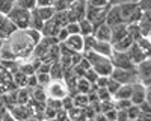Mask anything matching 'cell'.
<instances>
[{"label":"cell","mask_w":151,"mask_h":121,"mask_svg":"<svg viewBox=\"0 0 151 121\" xmlns=\"http://www.w3.org/2000/svg\"><path fill=\"white\" fill-rule=\"evenodd\" d=\"M86 121H97V120H95V117H94V118H86Z\"/></svg>","instance_id":"cell-62"},{"label":"cell","mask_w":151,"mask_h":121,"mask_svg":"<svg viewBox=\"0 0 151 121\" xmlns=\"http://www.w3.org/2000/svg\"><path fill=\"white\" fill-rule=\"evenodd\" d=\"M115 121H118V120H115Z\"/></svg>","instance_id":"cell-64"},{"label":"cell","mask_w":151,"mask_h":121,"mask_svg":"<svg viewBox=\"0 0 151 121\" xmlns=\"http://www.w3.org/2000/svg\"><path fill=\"white\" fill-rule=\"evenodd\" d=\"M15 5L23 8V9H27V11H33L36 8V0H15Z\"/></svg>","instance_id":"cell-35"},{"label":"cell","mask_w":151,"mask_h":121,"mask_svg":"<svg viewBox=\"0 0 151 121\" xmlns=\"http://www.w3.org/2000/svg\"><path fill=\"white\" fill-rule=\"evenodd\" d=\"M73 106H74V104H73V97H71V95L65 97V99H62V107H64V109L70 111V109H71Z\"/></svg>","instance_id":"cell-51"},{"label":"cell","mask_w":151,"mask_h":121,"mask_svg":"<svg viewBox=\"0 0 151 121\" xmlns=\"http://www.w3.org/2000/svg\"><path fill=\"white\" fill-rule=\"evenodd\" d=\"M139 111H141L142 114H151V104L144 100V102L139 104Z\"/></svg>","instance_id":"cell-53"},{"label":"cell","mask_w":151,"mask_h":121,"mask_svg":"<svg viewBox=\"0 0 151 121\" xmlns=\"http://www.w3.org/2000/svg\"><path fill=\"white\" fill-rule=\"evenodd\" d=\"M122 0H109V3L110 5H118V3H121Z\"/></svg>","instance_id":"cell-58"},{"label":"cell","mask_w":151,"mask_h":121,"mask_svg":"<svg viewBox=\"0 0 151 121\" xmlns=\"http://www.w3.org/2000/svg\"><path fill=\"white\" fill-rule=\"evenodd\" d=\"M64 44L70 48V50L76 52V53H83V48H85V44H83V36L80 33L77 35H70L68 38L64 41Z\"/></svg>","instance_id":"cell-14"},{"label":"cell","mask_w":151,"mask_h":121,"mask_svg":"<svg viewBox=\"0 0 151 121\" xmlns=\"http://www.w3.org/2000/svg\"><path fill=\"white\" fill-rule=\"evenodd\" d=\"M36 80H38V85L45 86V85L52 82V76H50V73H36Z\"/></svg>","instance_id":"cell-38"},{"label":"cell","mask_w":151,"mask_h":121,"mask_svg":"<svg viewBox=\"0 0 151 121\" xmlns=\"http://www.w3.org/2000/svg\"><path fill=\"white\" fill-rule=\"evenodd\" d=\"M0 118H2V121H18V120H15L14 117H12V115L9 114L8 109H6V111L2 114V117H0Z\"/></svg>","instance_id":"cell-55"},{"label":"cell","mask_w":151,"mask_h":121,"mask_svg":"<svg viewBox=\"0 0 151 121\" xmlns=\"http://www.w3.org/2000/svg\"><path fill=\"white\" fill-rule=\"evenodd\" d=\"M139 26H141L142 35L147 36L148 32L151 30V11L142 12V17H141V20H139Z\"/></svg>","instance_id":"cell-23"},{"label":"cell","mask_w":151,"mask_h":121,"mask_svg":"<svg viewBox=\"0 0 151 121\" xmlns=\"http://www.w3.org/2000/svg\"><path fill=\"white\" fill-rule=\"evenodd\" d=\"M104 23L109 24L110 27H113V26H116V24H121L122 23V18H121V14H119V6L118 5H110L109 6Z\"/></svg>","instance_id":"cell-15"},{"label":"cell","mask_w":151,"mask_h":121,"mask_svg":"<svg viewBox=\"0 0 151 121\" xmlns=\"http://www.w3.org/2000/svg\"><path fill=\"white\" fill-rule=\"evenodd\" d=\"M133 42H134V41H133V38H132V36L127 33V35H125L122 40L116 41L115 44H112V47H113V50H116V52H127Z\"/></svg>","instance_id":"cell-21"},{"label":"cell","mask_w":151,"mask_h":121,"mask_svg":"<svg viewBox=\"0 0 151 121\" xmlns=\"http://www.w3.org/2000/svg\"><path fill=\"white\" fill-rule=\"evenodd\" d=\"M132 97V85H121L118 91L113 94V100L118 99H130Z\"/></svg>","instance_id":"cell-28"},{"label":"cell","mask_w":151,"mask_h":121,"mask_svg":"<svg viewBox=\"0 0 151 121\" xmlns=\"http://www.w3.org/2000/svg\"><path fill=\"white\" fill-rule=\"evenodd\" d=\"M127 33L133 38V41L136 42L137 40H141L142 38V30H141V26H139V23H132V24H127Z\"/></svg>","instance_id":"cell-27"},{"label":"cell","mask_w":151,"mask_h":121,"mask_svg":"<svg viewBox=\"0 0 151 121\" xmlns=\"http://www.w3.org/2000/svg\"><path fill=\"white\" fill-rule=\"evenodd\" d=\"M91 50L95 52V53H98V55H103V56H109L110 58L112 53H113V47L107 41H98L95 38V41H94V44L91 47Z\"/></svg>","instance_id":"cell-16"},{"label":"cell","mask_w":151,"mask_h":121,"mask_svg":"<svg viewBox=\"0 0 151 121\" xmlns=\"http://www.w3.org/2000/svg\"><path fill=\"white\" fill-rule=\"evenodd\" d=\"M107 82H109V76H98L97 80H95V85L98 88H106Z\"/></svg>","instance_id":"cell-48"},{"label":"cell","mask_w":151,"mask_h":121,"mask_svg":"<svg viewBox=\"0 0 151 121\" xmlns=\"http://www.w3.org/2000/svg\"><path fill=\"white\" fill-rule=\"evenodd\" d=\"M147 91H150V92H151V83H150V85H147Z\"/></svg>","instance_id":"cell-61"},{"label":"cell","mask_w":151,"mask_h":121,"mask_svg":"<svg viewBox=\"0 0 151 121\" xmlns=\"http://www.w3.org/2000/svg\"><path fill=\"white\" fill-rule=\"evenodd\" d=\"M67 121H71V120H70V118H68V120H67Z\"/></svg>","instance_id":"cell-63"},{"label":"cell","mask_w":151,"mask_h":121,"mask_svg":"<svg viewBox=\"0 0 151 121\" xmlns=\"http://www.w3.org/2000/svg\"><path fill=\"white\" fill-rule=\"evenodd\" d=\"M145 95H147V86L142 82H134L132 85V97H130L132 104L139 106L145 100Z\"/></svg>","instance_id":"cell-12"},{"label":"cell","mask_w":151,"mask_h":121,"mask_svg":"<svg viewBox=\"0 0 151 121\" xmlns=\"http://www.w3.org/2000/svg\"><path fill=\"white\" fill-rule=\"evenodd\" d=\"M53 18H55V21L58 23L59 27H65L67 24L70 23V21H68V15H67V11H58L56 14L53 15Z\"/></svg>","instance_id":"cell-32"},{"label":"cell","mask_w":151,"mask_h":121,"mask_svg":"<svg viewBox=\"0 0 151 121\" xmlns=\"http://www.w3.org/2000/svg\"><path fill=\"white\" fill-rule=\"evenodd\" d=\"M104 115H106V118L109 120V121H115L116 120V117H118V111L115 107L113 109H110V111H107V112H103Z\"/></svg>","instance_id":"cell-52"},{"label":"cell","mask_w":151,"mask_h":121,"mask_svg":"<svg viewBox=\"0 0 151 121\" xmlns=\"http://www.w3.org/2000/svg\"><path fill=\"white\" fill-rule=\"evenodd\" d=\"M44 88L47 92V99L62 100V99H65V97L70 95V89H68L64 79H52V82L48 85H45Z\"/></svg>","instance_id":"cell-5"},{"label":"cell","mask_w":151,"mask_h":121,"mask_svg":"<svg viewBox=\"0 0 151 121\" xmlns=\"http://www.w3.org/2000/svg\"><path fill=\"white\" fill-rule=\"evenodd\" d=\"M125 112H127L129 121H132V120H136V118H139V114H141V111H139V106H137V104H132L129 109H125Z\"/></svg>","instance_id":"cell-40"},{"label":"cell","mask_w":151,"mask_h":121,"mask_svg":"<svg viewBox=\"0 0 151 121\" xmlns=\"http://www.w3.org/2000/svg\"><path fill=\"white\" fill-rule=\"evenodd\" d=\"M38 15H40V18L45 23V21H48V20H52L53 18V15L56 14V11H55V8L53 6H42V8H35L33 9Z\"/></svg>","instance_id":"cell-22"},{"label":"cell","mask_w":151,"mask_h":121,"mask_svg":"<svg viewBox=\"0 0 151 121\" xmlns=\"http://www.w3.org/2000/svg\"><path fill=\"white\" fill-rule=\"evenodd\" d=\"M145 102H148V103L151 104V92H150V91H147V95H145Z\"/></svg>","instance_id":"cell-57"},{"label":"cell","mask_w":151,"mask_h":121,"mask_svg":"<svg viewBox=\"0 0 151 121\" xmlns=\"http://www.w3.org/2000/svg\"><path fill=\"white\" fill-rule=\"evenodd\" d=\"M119 86H121V83H119V82H116L115 79H112V77L109 76V82H107V86H106V88L109 89V92L112 94V97H113V94H115V92L118 91V88H119Z\"/></svg>","instance_id":"cell-41"},{"label":"cell","mask_w":151,"mask_h":121,"mask_svg":"<svg viewBox=\"0 0 151 121\" xmlns=\"http://www.w3.org/2000/svg\"><path fill=\"white\" fill-rule=\"evenodd\" d=\"M136 44L141 47V50L144 52V55H145L147 58H151V44H150V41L147 40V36H142L141 40H137Z\"/></svg>","instance_id":"cell-33"},{"label":"cell","mask_w":151,"mask_h":121,"mask_svg":"<svg viewBox=\"0 0 151 121\" xmlns=\"http://www.w3.org/2000/svg\"><path fill=\"white\" fill-rule=\"evenodd\" d=\"M71 97H73V104H74L76 107H86L88 104H89L88 94H80V92H77V94L71 95Z\"/></svg>","instance_id":"cell-30"},{"label":"cell","mask_w":151,"mask_h":121,"mask_svg":"<svg viewBox=\"0 0 151 121\" xmlns=\"http://www.w3.org/2000/svg\"><path fill=\"white\" fill-rule=\"evenodd\" d=\"M15 30H18V29L15 27V24L8 18V15L0 14V38L8 40Z\"/></svg>","instance_id":"cell-13"},{"label":"cell","mask_w":151,"mask_h":121,"mask_svg":"<svg viewBox=\"0 0 151 121\" xmlns=\"http://www.w3.org/2000/svg\"><path fill=\"white\" fill-rule=\"evenodd\" d=\"M15 6V0H0V14H8V12Z\"/></svg>","instance_id":"cell-36"},{"label":"cell","mask_w":151,"mask_h":121,"mask_svg":"<svg viewBox=\"0 0 151 121\" xmlns=\"http://www.w3.org/2000/svg\"><path fill=\"white\" fill-rule=\"evenodd\" d=\"M127 35V24H116V26L112 27V38H110V44H115L116 41L122 40L124 36Z\"/></svg>","instance_id":"cell-20"},{"label":"cell","mask_w":151,"mask_h":121,"mask_svg":"<svg viewBox=\"0 0 151 121\" xmlns=\"http://www.w3.org/2000/svg\"><path fill=\"white\" fill-rule=\"evenodd\" d=\"M56 112H58L56 109L45 106V109H44V120H53V118H56Z\"/></svg>","instance_id":"cell-45"},{"label":"cell","mask_w":151,"mask_h":121,"mask_svg":"<svg viewBox=\"0 0 151 121\" xmlns=\"http://www.w3.org/2000/svg\"><path fill=\"white\" fill-rule=\"evenodd\" d=\"M65 27H67V30H68L70 35H77V33H80V26H79V23H68Z\"/></svg>","instance_id":"cell-42"},{"label":"cell","mask_w":151,"mask_h":121,"mask_svg":"<svg viewBox=\"0 0 151 121\" xmlns=\"http://www.w3.org/2000/svg\"><path fill=\"white\" fill-rule=\"evenodd\" d=\"M70 117H68V111L67 109H64V107H60V109H58V112H56V120L58 121H67Z\"/></svg>","instance_id":"cell-46"},{"label":"cell","mask_w":151,"mask_h":121,"mask_svg":"<svg viewBox=\"0 0 151 121\" xmlns=\"http://www.w3.org/2000/svg\"><path fill=\"white\" fill-rule=\"evenodd\" d=\"M119 6V14L124 24H132V23H139L142 17V11L136 2H121Z\"/></svg>","instance_id":"cell-3"},{"label":"cell","mask_w":151,"mask_h":121,"mask_svg":"<svg viewBox=\"0 0 151 121\" xmlns=\"http://www.w3.org/2000/svg\"><path fill=\"white\" fill-rule=\"evenodd\" d=\"M83 56L89 60L91 68L97 73L98 76H110L112 71H113V65H112V60L109 56H103V55H98L92 50L89 52H85Z\"/></svg>","instance_id":"cell-2"},{"label":"cell","mask_w":151,"mask_h":121,"mask_svg":"<svg viewBox=\"0 0 151 121\" xmlns=\"http://www.w3.org/2000/svg\"><path fill=\"white\" fill-rule=\"evenodd\" d=\"M79 26H80V35L82 36H89V35L94 33V26H92V23L89 20H86V18L80 20Z\"/></svg>","instance_id":"cell-31"},{"label":"cell","mask_w":151,"mask_h":121,"mask_svg":"<svg viewBox=\"0 0 151 121\" xmlns=\"http://www.w3.org/2000/svg\"><path fill=\"white\" fill-rule=\"evenodd\" d=\"M86 12V0H73L67 9V15L70 23H79L85 18Z\"/></svg>","instance_id":"cell-7"},{"label":"cell","mask_w":151,"mask_h":121,"mask_svg":"<svg viewBox=\"0 0 151 121\" xmlns=\"http://www.w3.org/2000/svg\"><path fill=\"white\" fill-rule=\"evenodd\" d=\"M110 6V5H109ZM109 6H104V8H98V6H91L86 3V12H85V18L89 20L94 26V30L103 24L106 21V14H107V9Z\"/></svg>","instance_id":"cell-6"},{"label":"cell","mask_w":151,"mask_h":121,"mask_svg":"<svg viewBox=\"0 0 151 121\" xmlns=\"http://www.w3.org/2000/svg\"><path fill=\"white\" fill-rule=\"evenodd\" d=\"M55 0H36V8H42V6H53Z\"/></svg>","instance_id":"cell-54"},{"label":"cell","mask_w":151,"mask_h":121,"mask_svg":"<svg viewBox=\"0 0 151 121\" xmlns=\"http://www.w3.org/2000/svg\"><path fill=\"white\" fill-rule=\"evenodd\" d=\"M8 18L15 24L17 29H27L30 26V17H32V12L27 9H23L20 6H14L9 12H8Z\"/></svg>","instance_id":"cell-4"},{"label":"cell","mask_w":151,"mask_h":121,"mask_svg":"<svg viewBox=\"0 0 151 121\" xmlns=\"http://www.w3.org/2000/svg\"><path fill=\"white\" fill-rule=\"evenodd\" d=\"M6 109L9 111V114L15 120H18V121H26L27 118L33 117V109L30 107L29 103L27 104H18V103L17 104H11Z\"/></svg>","instance_id":"cell-10"},{"label":"cell","mask_w":151,"mask_h":121,"mask_svg":"<svg viewBox=\"0 0 151 121\" xmlns=\"http://www.w3.org/2000/svg\"><path fill=\"white\" fill-rule=\"evenodd\" d=\"M95 120H97V121H109V120L106 118V115H104L103 112H100V114H97V115H95Z\"/></svg>","instance_id":"cell-56"},{"label":"cell","mask_w":151,"mask_h":121,"mask_svg":"<svg viewBox=\"0 0 151 121\" xmlns=\"http://www.w3.org/2000/svg\"><path fill=\"white\" fill-rule=\"evenodd\" d=\"M92 91V83L88 82L85 77H79L77 79V85H76V94H89Z\"/></svg>","instance_id":"cell-26"},{"label":"cell","mask_w":151,"mask_h":121,"mask_svg":"<svg viewBox=\"0 0 151 121\" xmlns=\"http://www.w3.org/2000/svg\"><path fill=\"white\" fill-rule=\"evenodd\" d=\"M88 82H91V83H95V80H97V77H98V74L92 70V68H89V70H86V73H85V76H83Z\"/></svg>","instance_id":"cell-43"},{"label":"cell","mask_w":151,"mask_h":121,"mask_svg":"<svg viewBox=\"0 0 151 121\" xmlns=\"http://www.w3.org/2000/svg\"><path fill=\"white\" fill-rule=\"evenodd\" d=\"M137 5H139V8H141L142 12L151 11V0H139V2H137Z\"/></svg>","instance_id":"cell-50"},{"label":"cell","mask_w":151,"mask_h":121,"mask_svg":"<svg viewBox=\"0 0 151 121\" xmlns=\"http://www.w3.org/2000/svg\"><path fill=\"white\" fill-rule=\"evenodd\" d=\"M115 102V109L116 111H125L132 106V102L130 99H118V100H113Z\"/></svg>","instance_id":"cell-39"},{"label":"cell","mask_w":151,"mask_h":121,"mask_svg":"<svg viewBox=\"0 0 151 121\" xmlns=\"http://www.w3.org/2000/svg\"><path fill=\"white\" fill-rule=\"evenodd\" d=\"M30 95L35 102H40V103H45L47 100V92H45V88L41 86V85H38L35 86L33 89H30Z\"/></svg>","instance_id":"cell-24"},{"label":"cell","mask_w":151,"mask_h":121,"mask_svg":"<svg viewBox=\"0 0 151 121\" xmlns=\"http://www.w3.org/2000/svg\"><path fill=\"white\" fill-rule=\"evenodd\" d=\"M97 97H98V100L100 102H107V100H113V97L112 94L109 92L107 88H97Z\"/></svg>","instance_id":"cell-37"},{"label":"cell","mask_w":151,"mask_h":121,"mask_svg":"<svg viewBox=\"0 0 151 121\" xmlns=\"http://www.w3.org/2000/svg\"><path fill=\"white\" fill-rule=\"evenodd\" d=\"M32 99L30 95V89L23 86V88H17V103L18 104H27Z\"/></svg>","instance_id":"cell-25"},{"label":"cell","mask_w":151,"mask_h":121,"mask_svg":"<svg viewBox=\"0 0 151 121\" xmlns=\"http://www.w3.org/2000/svg\"><path fill=\"white\" fill-rule=\"evenodd\" d=\"M88 5L91 6H98V8H104V6H109V0H86Z\"/></svg>","instance_id":"cell-44"},{"label":"cell","mask_w":151,"mask_h":121,"mask_svg":"<svg viewBox=\"0 0 151 121\" xmlns=\"http://www.w3.org/2000/svg\"><path fill=\"white\" fill-rule=\"evenodd\" d=\"M70 36V33H68V30H67V27H60L59 29V32H58V35H56V38H58V41L59 42H64L67 38Z\"/></svg>","instance_id":"cell-47"},{"label":"cell","mask_w":151,"mask_h":121,"mask_svg":"<svg viewBox=\"0 0 151 121\" xmlns=\"http://www.w3.org/2000/svg\"><path fill=\"white\" fill-rule=\"evenodd\" d=\"M35 86H38V80H36V74L27 76V82H26V88L33 89Z\"/></svg>","instance_id":"cell-49"},{"label":"cell","mask_w":151,"mask_h":121,"mask_svg":"<svg viewBox=\"0 0 151 121\" xmlns=\"http://www.w3.org/2000/svg\"><path fill=\"white\" fill-rule=\"evenodd\" d=\"M42 26H44V21L40 18V15L36 14L35 11H32V17H30V29H35V30H40L41 32V29H42Z\"/></svg>","instance_id":"cell-34"},{"label":"cell","mask_w":151,"mask_h":121,"mask_svg":"<svg viewBox=\"0 0 151 121\" xmlns=\"http://www.w3.org/2000/svg\"><path fill=\"white\" fill-rule=\"evenodd\" d=\"M92 35L95 36L98 41H107V42H110V38H112V27L109 26V24L103 23V24H100V26L94 30Z\"/></svg>","instance_id":"cell-17"},{"label":"cell","mask_w":151,"mask_h":121,"mask_svg":"<svg viewBox=\"0 0 151 121\" xmlns=\"http://www.w3.org/2000/svg\"><path fill=\"white\" fill-rule=\"evenodd\" d=\"M147 40H148V41H150V44H151V30H150V32H148V35H147Z\"/></svg>","instance_id":"cell-60"},{"label":"cell","mask_w":151,"mask_h":121,"mask_svg":"<svg viewBox=\"0 0 151 121\" xmlns=\"http://www.w3.org/2000/svg\"><path fill=\"white\" fill-rule=\"evenodd\" d=\"M110 77L115 79L116 82H119L121 85H133L134 82H139V77H137L136 68H132V70L113 68Z\"/></svg>","instance_id":"cell-8"},{"label":"cell","mask_w":151,"mask_h":121,"mask_svg":"<svg viewBox=\"0 0 151 121\" xmlns=\"http://www.w3.org/2000/svg\"><path fill=\"white\" fill-rule=\"evenodd\" d=\"M127 53H129V56H130V59H132V62L134 64V67H136L137 64H141L142 60L147 59V56L144 55V52L141 50V47L137 45L136 42H133V44L130 45V48L127 50Z\"/></svg>","instance_id":"cell-18"},{"label":"cell","mask_w":151,"mask_h":121,"mask_svg":"<svg viewBox=\"0 0 151 121\" xmlns=\"http://www.w3.org/2000/svg\"><path fill=\"white\" fill-rule=\"evenodd\" d=\"M26 121H41V120H38L36 117H30V118H27Z\"/></svg>","instance_id":"cell-59"},{"label":"cell","mask_w":151,"mask_h":121,"mask_svg":"<svg viewBox=\"0 0 151 121\" xmlns=\"http://www.w3.org/2000/svg\"><path fill=\"white\" fill-rule=\"evenodd\" d=\"M134 68L137 73V77H139V82H142L145 86L150 85L151 83V58H147L141 64H137Z\"/></svg>","instance_id":"cell-11"},{"label":"cell","mask_w":151,"mask_h":121,"mask_svg":"<svg viewBox=\"0 0 151 121\" xmlns=\"http://www.w3.org/2000/svg\"><path fill=\"white\" fill-rule=\"evenodd\" d=\"M42 35L35 29H18L12 33L8 40H5L3 47L0 50L2 60H23L32 56L35 45L40 42Z\"/></svg>","instance_id":"cell-1"},{"label":"cell","mask_w":151,"mask_h":121,"mask_svg":"<svg viewBox=\"0 0 151 121\" xmlns=\"http://www.w3.org/2000/svg\"><path fill=\"white\" fill-rule=\"evenodd\" d=\"M64 74H65V71L59 60H56V62L50 65V76H52V79H64Z\"/></svg>","instance_id":"cell-29"},{"label":"cell","mask_w":151,"mask_h":121,"mask_svg":"<svg viewBox=\"0 0 151 121\" xmlns=\"http://www.w3.org/2000/svg\"><path fill=\"white\" fill-rule=\"evenodd\" d=\"M110 60H112L113 68H122V70H132V68H134V64L132 62V59H130L127 52H116V50H113V53L110 56Z\"/></svg>","instance_id":"cell-9"},{"label":"cell","mask_w":151,"mask_h":121,"mask_svg":"<svg viewBox=\"0 0 151 121\" xmlns=\"http://www.w3.org/2000/svg\"><path fill=\"white\" fill-rule=\"evenodd\" d=\"M59 29L60 27L58 26V23L55 21V18H52V20H48V21L44 23V26L41 29V35L42 36H56Z\"/></svg>","instance_id":"cell-19"}]
</instances>
